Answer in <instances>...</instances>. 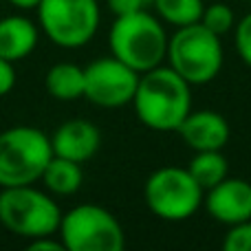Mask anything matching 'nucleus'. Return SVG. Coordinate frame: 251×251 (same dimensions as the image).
Returning a JSON list of instances; mask_svg holds the SVG:
<instances>
[{
    "label": "nucleus",
    "mask_w": 251,
    "mask_h": 251,
    "mask_svg": "<svg viewBox=\"0 0 251 251\" xmlns=\"http://www.w3.org/2000/svg\"><path fill=\"white\" fill-rule=\"evenodd\" d=\"M16 86V69H13V62L2 60L0 57V97L9 95Z\"/></svg>",
    "instance_id": "nucleus-21"
},
{
    "label": "nucleus",
    "mask_w": 251,
    "mask_h": 251,
    "mask_svg": "<svg viewBox=\"0 0 251 251\" xmlns=\"http://www.w3.org/2000/svg\"><path fill=\"white\" fill-rule=\"evenodd\" d=\"M31 251H66L64 243L62 240H55V234L53 236H42V238H33L29 243Z\"/></svg>",
    "instance_id": "nucleus-23"
},
{
    "label": "nucleus",
    "mask_w": 251,
    "mask_h": 251,
    "mask_svg": "<svg viewBox=\"0 0 251 251\" xmlns=\"http://www.w3.org/2000/svg\"><path fill=\"white\" fill-rule=\"evenodd\" d=\"M225 251H251V221L229 225V231L223 238Z\"/></svg>",
    "instance_id": "nucleus-20"
},
{
    "label": "nucleus",
    "mask_w": 251,
    "mask_h": 251,
    "mask_svg": "<svg viewBox=\"0 0 251 251\" xmlns=\"http://www.w3.org/2000/svg\"><path fill=\"white\" fill-rule=\"evenodd\" d=\"M101 22L97 0H40L38 26L55 47L82 49L95 38Z\"/></svg>",
    "instance_id": "nucleus-7"
},
{
    "label": "nucleus",
    "mask_w": 251,
    "mask_h": 251,
    "mask_svg": "<svg viewBox=\"0 0 251 251\" xmlns=\"http://www.w3.org/2000/svg\"><path fill=\"white\" fill-rule=\"evenodd\" d=\"M245 2H251V0H245Z\"/></svg>",
    "instance_id": "nucleus-26"
},
{
    "label": "nucleus",
    "mask_w": 251,
    "mask_h": 251,
    "mask_svg": "<svg viewBox=\"0 0 251 251\" xmlns=\"http://www.w3.org/2000/svg\"><path fill=\"white\" fill-rule=\"evenodd\" d=\"M62 212L51 194L33 185L0 187V225L20 238L33 240L53 236Z\"/></svg>",
    "instance_id": "nucleus-5"
},
{
    "label": "nucleus",
    "mask_w": 251,
    "mask_h": 251,
    "mask_svg": "<svg viewBox=\"0 0 251 251\" xmlns=\"http://www.w3.org/2000/svg\"><path fill=\"white\" fill-rule=\"evenodd\" d=\"M168 64L192 86H203L218 77L225 62L221 35L203 22L178 26L168 40Z\"/></svg>",
    "instance_id": "nucleus-3"
},
{
    "label": "nucleus",
    "mask_w": 251,
    "mask_h": 251,
    "mask_svg": "<svg viewBox=\"0 0 251 251\" xmlns=\"http://www.w3.org/2000/svg\"><path fill=\"white\" fill-rule=\"evenodd\" d=\"M205 190L196 183L187 168L163 165L148 176L143 185V201L156 218L181 223L192 218L203 205Z\"/></svg>",
    "instance_id": "nucleus-6"
},
{
    "label": "nucleus",
    "mask_w": 251,
    "mask_h": 251,
    "mask_svg": "<svg viewBox=\"0 0 251 251\" xmlns=\"http://www.w3.org/2000/svg\"><path fill=\"white\" fill-rule=\"evenodd\" d=\"M51 148L55 156L86 163L101 148V132L88 119H69L51 134Z\"/></svg>",
    "instance_id": "nucleus-11"
},
{
    "label": "nucleus",
    "mask_w": 251,
    "mask_h": 251,
    "mask_svg": "<svg viewBox=\"0 0 251 251\" xmlns=\"http://www.w3.org/2000/svg\"><path fill=\"white\" fill-rule=\"evenodd\" d=\"M201 22H203L209 31H214L216 35H225L236 26V16H234V9H231L229 4L214 2V4H207V7L203 9Z\"/></svg>",
    "instance_id": "nucleus-18"
},
{
    "label": "nucleus",
    "mask_w": 251,
    "mask_h": 251,
    "mask_svg": "<svg viewBox=\"0 0 251 251\" xmlns=\"http://www.w3.org/2000/svg\"><path fill=\"white\" fill-rule=\"evenodd\" d=\"M84 69L73 62H57L47 71L44 88L57 101H75L84 97Z\"/></svg>",
    "instance_id": "nucleus-14"
},
{
    "label": "nucleus",
    "mask_w": 251,
    "mask_h": 251,
    "mask_svg": "<svg viewBox=\"0 0 251 251\" xmlns=\"http://www.w3.org/2000/svg\"><path fill=\"white\" fill-rule=\"evenodd\" d=\"M49 194L53 196H73L79 192L84 183V172H82V163H75L71 159H62L55 156L47 163L42 172V178Z\"/></svg>",
    "instance_id": "nucleus-15"
},
{
    "label": "nucleus",
    "mask_w": 251,
    "mask_h": 251,
    "mask_svg": "<svg viewBox=\"0 0 251 251\" xmlns=\"http://www.w3.org/2000/svg\"><path fill=\"white\" fill-rule=\"evenodd\" d=\"M234 44L236 53L243 60V64H247L251 69V11L245 13L234 26Z\"/></svg>",
    "instance_id": "nucleus-19"
},
{
    "label": "nucleus",
    "mask_w": 251,
    "mask_h": 251,
    "mask_svg": "<svg viewBox=\"0 0 251 251\" xmlns=\"http://www.w3.org/2000/svg\"><path fill=\"white\" fill-rule=\"evenodd\" d=\"M185 146L194 152L201 150H223L229 143L231 128L221 113L214 110H190L176 130Z\"/></svg>",
    "instance_id": "nucleus-12"
},
{
    "label": "nucleus",
    "mask_w": 251,
    "mask_h": 251,
    "mask_svg": "<svg viewBox=\"0 0 251 251\" xmlns=\"http://www.w3.org/2000/svg\"><path fill=\"white\" fill-rule=\"evenodd\" d=\"M203 207L214 221L223 225H238L251 221V181L227 176L218 185L205 190Z\"/></svg>",
    "instance_id": "nucleus-10"
},
{
    "label": "nucleus",
    "mask_w": 251,
    "mask_h": 251,
    "mask_svg": "<svg viewBox=\"0 0 251 251\" xmlns=\"http://www.w3.org/2000/svg\"><path fill=\"white\" fill-rule=\"evenodd\" d=\"M168 40L170 35L165 33L161 18L148 9L117 16L108 33L110 55L122 60L139 75L163 64L168 55Z\"/></svg>",
    "instance_id": "nucleus-2"
},
{
    "label": "nucleus",
    "mask_w": 251,
    "mask_h": 251,
    "mask_svg": "<svg viewBox=\"0 0 251 251\" xmlns=\"http://www.w3.org/2000/svg\"><path fill=\"white\" fill-rule=\"evenodd\" d=\"M53 159L51 137L35 126H11L0 132V187L33 185Z\"/></svg>",
    "instance_id": "nucleus-4"
},
{
    "label": "nucleus",
    "mask_w": 251,
    "mask_h": 251,
    "mask_svg": "<svg viewBox=\"0 0 251 251\" xmlns=\"http://www.w3.org/2000/svg\"><path fill=\"white\" fill-rule=\"evenodd\" d=\"M187 170H190V174L196 178V183H199L203 190H209V187L218 185L223 178L229 176V163H227L223 150L194 152Z\"/></svg>",
    "instance_id": "nucleus-16"
},
{
    "label": "nucleus",
    "mask_w": 251,
    "mask_h": 251,
    "mask_svg": "<svg viewBox=\"0 0 251 251\" xmlns=\"http://www.w3.org/2000/svg\"><path fill=\"white\" fill-rule=\"evenodd\" d=\"M152 9L165 25H172L178 29V26L201 22L205 2L203 0H154Z\"/></svg>",
    "instance_id": "nucleus-17"
},
{
    "label": "nucleus",
    "mask_w": 251,
    "mask_h": 251,
    "mask_svg": "<svg viewBox=\"0 0 251 251\" xmlns=\"http://www.w3.org/2000/svg\"><path fill=\"white\" fill-rule=\"evenodd\" d=\"M146 4H148V9H150L152 4H154V0H146Z\"/></svg>",
    "instance_id": "nucleus-25"
},
{
    "label": "nucleus",
    "mask_w": 251,
    "mask_h": 251,
    "mask_svg": "<svg viewBox=\"0 0 251 251\" xmlns=\"http://www.w3.org/2000/svg\"><path fill=\"white\" fill-rule=\"evenodd\" d=\"M38 26L26 16L0 18V57L9 62H20L38 47Z\"/></svg>",
    "instance_id": "nucleus-13"
},
{
    "label": "nucleus",
    "mask_w": 251,
    "mask_h": 251,
    "mask_svg": "<svg viewBox=\"0 0 251 251\" xmlns=\"http://www.w3.org/2000/svg\"><path fill=\"white\" fill-rule=\"evenodd\" d=\"M9 4H13L16 9H22V11H29V9H38L40 0H7Z\"/></svg>",
    "instance_id": "nucleus-24"
},
{
    "label": "nucleus",
    "mask_w": 251,
    "mask_h": 251,
    "mask_svg": "<svg viewBox=\"0 0 251 251\" xmlns=\"http://www.w3.org/2000/svg\"><path fill=\"white\" fill-rule=\"evenodd\" d=\"M137 119L154 132H176L192 110V84L172 66H154L139 75L132 97Z\"/></svg>",
    "instance_id": "nucleus-1"
},
{
    "label": "nucleus",
    "mask_w": 251,
    "mask_h": 251,
    "mask_svg": "<svg viewBox=\"0 0 251 251\" xmlns=\"http://www.w3.org/2000/svg\"><path fill=\"white\" fill-rule=\"evenodd\" d=\"M108 9L117 18V16H128V13L148 9V4H146V0H108Z\"/></svg>",
    "instance_id": "nucleus-22"
},
{
    "label": "nucleus",
    "mask_w": 251,
    "mask_h": 251,
    "mask_svg": "<svg viewBox=\"0 0 251 251\" xmlns=\"http://www.w3.org/2000/svg\"><path fill=\"white\" fill-rule=\"evenodd\" d=\"M57 234L66 251H122L126 245L117 216L93 203L75 205L62 214Z\"/></svg>",
    "instance_id": "nucleus-8"
},
{
    "label": "nucleus",
    "mask_w": 251,
    "mask_h": 251,
    "mask_svg": "<svg viewBox=\"0 0 251 251\" xmlns=\"http://www.w3.org/2000/svg\"><path fill=\"white\" fill-rule=\"evenodd\" d=\"M84 100L100 108H122L126 104H132L139 73L115 55H106L84 66Z\"/></svg>",
    "instance_id": "nucleus-9"
}]
</instances>
